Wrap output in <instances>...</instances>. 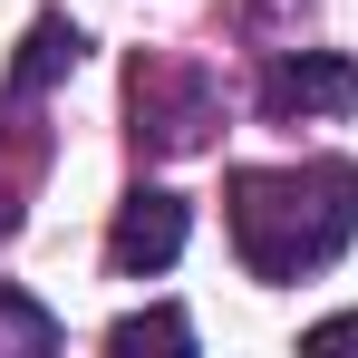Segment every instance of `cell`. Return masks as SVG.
I'll return each instance as SVG.
<instances>
[{
  "label": "cell",
  "mask_w": 358,
  "mask_h": 358,
  "mask_svg": "<svg viewBox=\"0 0 358 358\" xmlns=\"http://www.w3.org/2000/svg\"><path fill=\"white\" fill-rule=\"evenodd\" d=\"M223 213H233V252L252 281H300V271H329L358 233V165L349 155H310V165H242L223 184Z\"/></svg>",
  "instance_id": "obj_1"
},
{
  "label": "cell",
  "mask_w": 358,
  "mask_h": 358,
  "mask_svg": "<svg viewBox=\"0 0 358 358\" xmlns=\"http://www.w3.org/2000/svg\"><path fill=\"white\" fill-rule=\"evenodd\" d=\"M358 107V59L339 49H281L262 68V117L291 126V117H349Z\"/></svg>",
  "instance_id": "obj_2"
},
{
  "label": "cell",
  "mask_w": 358,
  "mask_h": 358,
  "mask_svg": "<svg viewBox=\"0 0 358 358\" xmlns=\"http://www.w3.org/2000/svg\"><path fill=\"white\" fill-rule=\"evenodd\" d=\"M184 233H194L184 194H165V184H145V194H126V203H117V233H107V262H117L126 281H155V271H175Z\"/></svg>",
  "instance_id": "obj_3"
},
{
  "label": "cell",
  "mask_w": 358,
  "mask_h": 358,
  "mask_svg": "<svg viewBox=\"0 0 358 358\" xmlns=\"http://www.w3.org/2000/svg\"><path fill=\"white\" fill-rule=\"evenodd\" d=\"M136 136L145 145H165V155H184V145H203V126H213V87L203 78H175V68L136 59Z\"/></svg>",
  "instance_id": "obj_4"
},
{
  "label": "cell",
  "mask_w": 358,
  "mask_h": 358,
  "mask_svg": "<svg viewBox=\"0 0 358 358\" xmlns=\"http://www.w3.org/2000/svg\"><path fill=\"white\" fill-rule=\"evenodd\" d=\"M78 29L68 20H29V39H20V59H10V97H39V87H59L68 68H78Z\"/></svg>",
  "instance_id": "obj_5"
},
{
  "label": "cell",
  "mask_w": 358,
  "mask_h": 358,
  "mask_svg": "<svg viewBox=\"0 0 358 358\" xmlns=\"http://www.w3.org/2000/svg\"><path fill=\"white\" fill-rule=\"evenodd\" d=\"M49 349H59V320L29 291H0V358H49Z\"/></svg>",
  "instance_id": "obj_6"
},
{
  "label": "cell",
  "mask_w": 358,
  "mask_h": 358,
  "mask_svg": "<svg viewBox=\"0 0 358 358\" xmlns=\"http://www.w3.org/2000/svg\"><path fill=\"white\" fill-rule=\"evenodd\" d=\"M107 349H117V358H145V349H194V320H184V310H136V320H117V329H107Z\"/></svg>",
  "instance_id": "obj_7"
},
{
  "label": "cell",
  "mask_w": 358,
  "mask_h": 358,
  "mask_svg": "<svg viewBox=\"0 0 358 358\" xmlns=\"http://www.w3.org/2000/svg\"><path fill=\"white\" fill-rule=\"evenodd\" d=\"M300 349H358V310H339V320H310V339Z\"/></svg>",
  "instance_id": "obj_8"
}]
</instances>
